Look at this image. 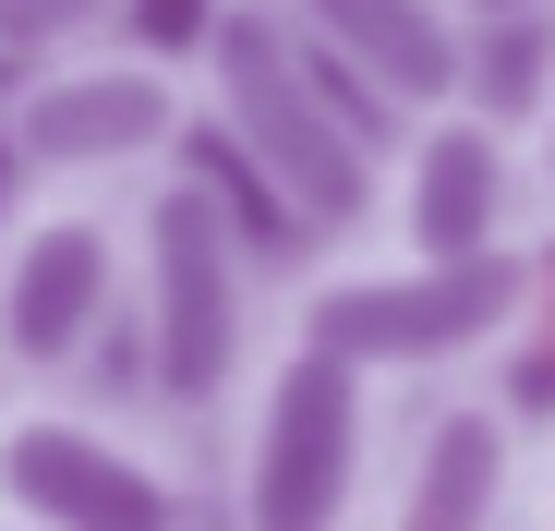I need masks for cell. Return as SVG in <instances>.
Returning <instances> with one entry per match:
<instances>
[{"label": "cell", "mask_w": 555, "mask_h": 531, "mask_svg": "<svg viewBox=\"0 0 555 531\" xmlns=\"http://www.w3.org/2000/svg\"><path fill=\"white\" fill-rule=\"evenodd\" d=\"M194 109L218 121V145H242V169L326 254H362L387 230V145L362 133V109L338 98V73L302 49V25L278 0H206Z\"/></svg>", "instance_id": "obj_1"}, {"label": "cell", "mask_w": 555, "mask_h": 531, "mask_svg": "<svg viewBox=\"0 0 555 531\" xmlns=\"http://www.w3.org/2000/svg\"><path fill=\"white\" fill-rule=\"evenodd\" d=\"M121 242H133L121 338L145 375V423H230L254 363L278 350V302H266V266H254L230 194L206 169H169L121 206Z\"/></svg>", "instance_id": "obj_2"}, {"label": "cell", "mask_w": 555, "mask_h": 531, "mask_svg": "<svg viewBox=\"0 0 555 531\" xmlns=\"http://www.w3.org/2000/svg\"><path fill=\"white\" fill-rule=\"evenodd\" d=\"M302 338L350 350L387 399L399 387H472L495 375L507 350H531L543 326V254H399V242H362V254H326L302 302H291Z\"/></svg>", "instance_id": "obj_3"}, {"label": "cell", "mask_w": 555, "mask_h": 531, "mask_svg": "<svg viewBox=\"0 0 555 531\" xmlns=\"http://www.w3.org/2000/svg\"><path fill=\"white\" fill-rule=\"evenodd\" d=\"M387 471V387L350 350L278 326L230 411V531H362Z\"/></svg>", "instance_id": "obj_4"}, {"label": "cell", "mask_w": 555, "mask_h": 531, "mask_svg": "<svg viewBox=\"0 0 555 531\" xmlns=\"http://www.w3.org/2000/svg\"><path fill=\"white\" fill-rule=\"evenodd\" d=\"M194 61L181 49H73L49 73L0 85V169L25 194H85V206H133L145 182H169L194 145Z\"/></svg>", "instance_id": "obj_5"}, {"label": "cell", "mask_w": 555, "mask_h": 531, "mask_svg": "<svg viewBox=\"0 0 555 531\" xmlns=\"http://www.w3.org/2000/svg\"><path fill=\"white\" fill-rule=\"evenodd\" d=\"M0 531H206L181 448L98 399H0Z\"/></svg>", "instance_id": "obj_6"}, {"label": "cell", "mask_w": 555, "mask_h": 531, "mask_svg": "<svg viewBox=\"0 0 555 531\" xmlns=\"http://www.w3.org/2000/svg\"><path fill=\"white\" fill-rule=\"evenodd\" d=\"M133 302V242L121 206L85 194H25L0 218V399H61L98 375Z\"/></svg>", "instance_id": "obj_7"}, {"label": "cell", "mask_w": 555, "mask_h": 531, "mask_svg": "<svg viewBox=\"0 0 555 531\" xmlns=\"http://www.w3.org/2000/svg\"><path fill=\"white\" fill-rule=\"evenodd\" d=\"M399 254H543V194H531V145L483 98H459L435 121H399L387 157V230Z\"/></svg>", "instance_id": "obj_8"}, {"label": "cell", "mask_w": 555, "mask_h": 531, "mask_svg": "<svg viewBox=\"0 0 555 531\" xmlns=\"http://www.w3.org/2000/svg\"><path fill=\"white\" fill-rule=\"evenodd\" d=\"M362 531H531V423L495 387H435L387 435Z\"/></svg>", "instance_id": "obj_9"}, {"label": "cell", "mask_w": 555, "mask_h": 531, "mask_svg": "<svg viewBox=\"0 0 555 531\" xmlns=\"http://www.w3.org/2000/svg\"><path fill=\"white\" fill-rule=\"evenodd\" d=\"M278 13L302 25V49L338 73V85H362L375 109H399V121H435V109H459L472 98V25L447 13V0H278Z\"/></svg>", "instance_id": "obj_10"}, {"label": "cell", "mask_w": 555, "mask_h": 531, "mask_svg": "<svg viewBox=\"0 0 555 531\" xmlns=\"http://www.w3.org/2000/svg\"><path fill=\"white\" fill-rule=\"evenodd\" d=\"M121 25H133V0H0V85L49 73L73 49H109Z\"/></svg>", "instance_id": "obj_11"}, {"label": "cell", "mask_w": 555, "mask_h": 531, "mask_svg": "<svg viewBox=\"0 0 555 531\" xmlns=\"http://www.w3.org/2000/svg\"><path fill=\"white\" fill-rule=\"evenodd\" d=\"M519 145H531V194H543V230H555V73H543V109L519 121Z\"/></svg>", "instance_id": "obj_12"}, {"label": "cell", "mask_w": 555, "mask_h": 531, "mask_svg": "<svg viewBox=\"0 0 555 531\" xmlns=\"http://www.w3.org/2000/svg\"><path fill=\"white\" fill-rule=\"evenodd\" d=\"M472 37H519V25H555V0H447Z\"/></svg>", "instance_id": "obj_13"}, {"label": "cell", "mask_w": 555, "mask_h": 531, "mask_svg": "<svg viewBox=\"0 0 555 531\" xmlns=\"http://www.w3.org/2000/svg\"><path fill=\"white\" fill-rule=\"evenodd\" d=\"M531 531H555V423L531 435Z\"/></svg>", "instance_id": "obj_14"}]
</instances>
